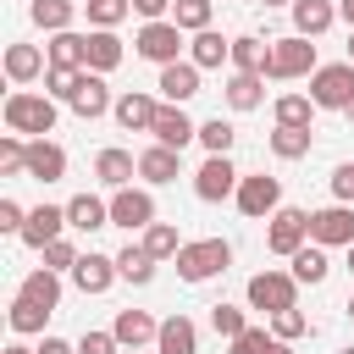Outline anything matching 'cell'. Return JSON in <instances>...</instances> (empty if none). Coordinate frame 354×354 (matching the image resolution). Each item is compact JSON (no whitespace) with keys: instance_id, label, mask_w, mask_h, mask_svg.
I'll use <instances>...</instances> for the list:
<instances>
[{"instance_id":"cell-48","label":"cell","mask_w":354,"mask_h":354,"mask_svg":"<svg viewBox=\"0 0 354 354\" xmlns=\"http://www.w3.org/2000/svg\"><path fill=\"white\" fill-rule=\"evenodd\" d=\"M77 354H122V343H116V332H83Z\"/></svg>"},{"instance_id":"cell-25","label":"cell","mask_w":354,"mask_h":354,"mask_svg":"<svg viewBox=\"0 0 354 354\" xmlns=\"http://www.w3.org/2000/svg\"><path fill=\"white\" fill-rule=\"evenodd\" d=\"M66 221H72L77 232H100V227H111V199L77 194V199H66Z\"/></svg>"},{"instance_id":"cell-17","label":"cell","mask_w":354,"mask_h":354,"mask_svg":"<svg viewBox=\"0 0 354 354\" xmlns=\"http://www.w3.org/2000/svg\"><path fill=\"white\" fill-rule=\"evenodd\" d=\"M72 111H77L83 122H94V116L116 111V100H111V88H105V77H100V72H83V83H77V94H72Z\"/></svg>"},{"instance_id":"cell-62","label":"cell","mask_w":354,"mask_h":354,"mask_svg":"<svg viewBox=\"0 0 354 354\" xmlns=\"http://www.w3.org/2000/svg\"><path fill=\"white\" fill-rule=\"evenodd\" d=\"M122 354H138V348H122Z\"/></svg>"},{"instance_id":"cell-31","label":"cell","mask_w":354,"mask_h":354,"mask_svg":"<svg viewBox=\"0 0 354 354\" xmlns=\"http://www.w3.org/2000/svg\"><path fill=\"white\" fill-rule=\"evenodd\" d=\"M326 271H332V260H326V249H321V243H304V249L293 254V282L315 288V282H326Z\"/></svg>"},{"instance_id":"cell-27","label":"cell","mask_w":354,"mask_h":354,"mask_svg":"<svg viewBox=\"0 0 354 354\" xmlns=\"http://www.w3.org/2000/svg\"><path fill=\"white\" fill-rule=\"evenodd\" d=\"M122 55H127V50H122V39H116L111 28H94V33H88V72L105 77V72L122 66Z\"/></svg>"},{"instance_id":"cell-21","label":"cell","mask_w":354,"mask_h":354,"mask_svg":"<svg viewBox=\"0 0 354 354\" xmlns=\"http://www.w3.org/2000/svg\"><path fill=\"white\" fill-rule=\"evenodd\" d=\"M155 354H199V326L188 315H166L160 337H155Z\"/></svg>"},{"instance_id":"cell-15","label":"cell","mask_w":354,"mask_h":354,"mask_svg":"<svg viewBox=\"0 0 354 354\" xmlns=\"http://www.w3.org/2000/svg\"><path fill=\"white\" fill-rule=\"evenodd\" d=\"M160 100L166 105H183V100H194L199 94V66L194 61H171V66H160Z\"/></svg>"},{"instance_id":"cell-44","label":"cell","mask_w":354,"mask_h":354,"mask_svg":"<svg viewBox=\"0 0 354 354\" xmlns=\"http://www.w3.org/2000/svg\"><path fill=\"white\" fill-rule=\"evenodd\" d=\"M0 171H6V177H28V144H22L17 133L0 138Z\"/></svg>"},{"instance_id":"cell-41","label":"cell","mask_w":354,"mask_h":354,"mask_svg":"<svg viewBox=\"0 0 354 354\" xmlns=\"http://www.w3.org/2000/svg\"><path fill=\"white\" fill-rule=\"evenodd\" d=\"M232 138H238V127H232V122H221V116L199 122V144H205L210 155H227V149H232Z\"/></svg>"},{"instance_id":"cell-36","label":"cell","mask_w":354,"mask_h":354,"mask_svg":"<svg viewBox=\"0 0 354 354\" xmlns=\"http://www.w3.org/2000/svg\"><path fill=\"white\" fill-rule=\"evenodd\" d=\"M6 321H11V332H17V337H33V332H44L50 310H39V304H28V299L17 293V299H11V310H6Z\"/></svg>"},{"instance_id":"cell-47","label":"cell","mask_w":354,"mask_h":354,"mask_svg":"<svg viewBox=\"0 0 354 354\" xmlns=\"http://www.w3.org/2000/svg\"><path fill=\"white\" fill-rule=\"evenodd\" d=\"M77 260H83V254H77V249H72V243H66V238H55V243H50V249H44V266H50V271H72V266H77Z\"/></svg>"},{"instance_id":"cell-59","label":"cell","mask_w":354,"mask_h":354,"mask_svg":"<svg viewBox=\"0 0 354 354\" xmlns=\"http://www.w3.org/2000/svg\"><path fill=\"white\" fill-rule=\"evenodd\" d=\"M348 61H354V33H348Z\"/></svg>"},{"instance_id":"cell-20","label":"cell","mask_w":354,"mask_h":354,"mask_svg":"<svg viewBox=\"0 0 354 354\" xmlns=\"http://www.w3.org/2000/svg\"><path fill=\"white\" fill-rule=\"evenodd\" d=\"M332 22H337V6L332 0H293V33L299 39H321Z\"/></svg>"},{"instance_id":"cell-26","label":"cell","mask_w":354,"mask_h":354,"mask_svg":"<svg viewBox=\"0 0 354 354\" xmlns=\"http://www.w3.org/2000/svg\"><path fill=\"white\" fill-rule=\"evenodd\" d=\"M28 304H39V310H55L61 304V271H50V266H39V271H28L22 277V288H17Z\"/></svg>"},{"instance_id":"cell-42","label":"cell","mask_w":354,"mask_h":354,"mask_svg":"<svg viewBox=\"0 0 354 354\" xmlns=\"http://www.w3.org/2000/svg\"><path fill=\"white\" fill-rule=\"evenodd\" d=\"M83 11H88L94 28H111V33H116V22L133 11V0H83Z\"/></svg>"},{"instance_id":"cell-18","label":"cell","mask_w":354,"mask_h":354,"mask_svg":"<svg viewBox=\"0 0 354 354\" xmlns=\"http://www.w3.org/2000/svg\"><path fill=\"white\" fill-rule=\"evenodd\" d=\"M111 116H116L127 133H149V127H155V116H160V100H149V94H133V88H127V94L116 100V111H111Z\"/></svg>"},{"instance_id":"cell-4","label":"cell","mask_w":354,"mask_h":354,"mask_svg":"<svg viewBox=\"0 0 354 354\" xmlns=\"http://www.w3.org/2000/svg\"><path fill=\"white\" fill-rule=\"evenodd\" d=\"M249 310H266V315L299 310V282H293V271H260V277H249Z\"/></svg>"},{"instance_id":"cell-51","label":"cell","mask_w":354,"mask_h":354,"mask_svg":"<svg viewBox=\"0 0 354 354\" xmlns=\"http://www.w3.org/2000/svg\"><path fill=\"white\" fill-rule=\"evenodd\" d=\"M166 6H177V0H133V11L144 22H166Z\"/></svg>"},{"instance_id":"cell-40","label":"cell","mask_w":354,"mask_h":354,"mask_svg":"<svg viewBox=\"0 0 354 354\" xmlns=\"http://www.w3.org/2000/svg\"><path fill=\"white\" fill-rule=\"evenodd\" d=\"M77 83H83V72H77V66H50V72H44V94H50V100H66V105H72Z\"/></svg>"},{"instance_id":"cell-19","label":"cell","mask_w":354,"mask_h":354,"mask_svg":"<svg viewBox=\"0 0 354 354\" xmlns=\"http://www.w3.org/2000/svg\"><path fill=\"white\" fill-rule=\"evenodd\" d=\"M111 332H116V343H122V348H144V343H155V337H160V321H149L144 310H116Z\"/></svg>"},{"instance_id":"cell-10","label":"cell","mask_w":354,"mask_h":354,"mask_svg":"<svg viewBox=\"0 0 354 354\" xmlns=\"http://www.w3.org/2000/svg\"><path fill=\"white\" fill-rule=\"evenodd\" d=\"M111 227H127V232L155 227V199H149V188H116V194H111Z\"/></svg>"},{"instance_id":"cell-61","label":"cell","mask_w":354,"mask_h":354,"mask_svg":"<svg viewBox=\"0 0 354 354\" xmlns=\"http://www.w3.org/2000/svg\"><path fill=\"white\" fill-rule=\"evenodd\" d=\"M343 354H354V343H348V348H343Z\"/></svg>"},{"instance_id":"cell-46","label":"cell","mask_w":354,"mask_h":354,"mask_svg":"<svg viewBox=\"0 0 354 354\" xmlns=\"http://www.w3.org/2000/svg\"><path fill=\"white\" fill-rule=\"evenodd\" d=\"M304 332H310L304 310H282V315H271V337H277V343H293V337H304Z\"/></svg>"},{"instance_id":"cell-52","label":"cell","mask_w":354,"mask_h":354,"mask_svg":"<svg viewBox=\"0 0 354 354\" xmlns=\"http://www.w3.org/2000/svg\"><path fill=\"white\" fill-rule=\"evenodd\" d=\"M39 354H77V348H72L66 337H44V343H39Z\"/></svg>"},{"instance_id":"cell-30","label":"cell","mask_w":354,"mask_h":354,"mask_svg":"<svg viewBox=\"0 0 354 354\" xmlns=\"http://www.w3.org/2000/svg\"><path fill=\"white\" fill-rule=\"evenodd\" d=\"M188 61L205 72V66H221V61H232V39H221L216 28H205V33H194V50H188Z\"/></svg>"},{"instance_id":"cell-11","label":"cell","mask_w":354,"mask_h":354,"mask_svg":"<svg viewBox=\"0 0 354 354\" xmlns=\"http://www.w3.org/2000/svg\"><path fill=\"white\" fill-rule=\"evenodd\" d=\"M238 183H243V177L232 171V160H227V155H210V160L194 171V194H199L205 205H216V199H232V194H238Z\"/></svg>"},{"instance_id":"cell-34","label":"cell","mask_w":354,"mask_h":354,"mask_svg":"<svg viewBox=\"0 0 354 354\" xmlns=\"http://www.w3.org/2000/svg\"><path fill=\"white\" fill-rule=\"evenodd\" d=\"M310 122H315L310 94H277V127H310Z\"/></svg>"},{"instance_id":"cell-53","label":"cell","mask_w":354,"mask_h":354,"mask_svg":"<svg viewBox=\"0 0 354 354\" xmlns=\"http://www.w3.org/2000/svg\"><path fill=\"white\" fill-rule=\"evenodd\" d=\"M337 17H343V22L354 28V0H337Z\"/></svg>"},{"instance_id":"cell-35","label":"cell","mask_w":354,"mask_h":354,"mask_svg":"<svg viewBox=\"0 0 354 354\" xmlns=\"http://www.w3.org/2000/svg\"><path fill=\"white\" fill-rule=\"evenodd\" d=\"M116 271H122L127 282H138V288H144V282L155 277V254H149L144 243H127V249L116 254Z\"/></svg>"},{"instance_id":"cell-22","label":"cell","mask_w":354,"mask_h":354,"mask_svg":"<svg viewBox=\"0 0 354 354\" xmlns=\"http://www.w3.org/2000/svg\"><path fill=\"white\" fill-rule=\"evenodd\" d=\"M44 55H50V66H77V72H88V33H50V44H44Z\"/></svg>"},{"instance_id":"cell-57","label":"cell","mask_w":354,"mask_h":354,"mask_svg":"<svg viewBox=\"0 0 354 354\" xmlns=\"http://www.w3.org/2000/svg\"><path fill=\"white\" fill-rule=\"evenodd\" d=\"M343 116H348V122H354V100H348V111H343Z\"/></svg>"},{"instance_id":"cell-5","label":"cell","mask_w":354,"mask_h":354,"mask_svg":"<svg viewBox=\"0 0 354 354\" xmlns=\"http://www.w3.org/2000/svg\"><path fill=\"white\" fill-rule=\"evenodd\" d=\"M310 100H315V111H348V100H354V61L315 66V77H310Z\"/></svg>"},{"instance_id":"cell-58","label":"cell","mask_w":354,"mask_h":354,"mask_svg":"<svg viewBox=\"0 0 354 354\" xmlns=\"http://www.w3.org/2000/svg\"><path fill=\"white\" fill-rule=\"evenodd\" d=\"M348 271H354V243H348Z\"/></svg>"},{"instance_id":"cell-60","label":"cell","mask_w":354,"mask_h":354,"mask_svg":"<svg viewBox=\"0 0 354 354\" xmlns=\"http://www.w3.org/2000/svg\"><path fill=\"white\" fill-rule=\"evenodd\" d=\"M277 354H293V348H288V343H282V348H277Z\"/></svg>"},{"instance_id":"cell-7","label":"cell","mask_w":354,"mask_h":354,"mask_svg":"<svg viewBox=\"0 0 354 354\" xmlns=\"http://www.w3.org/2000/svg\"><path fill=\"white\" fill-rule=\"evenodd\" d=\"M232 199H238V210H243V216H249V221H271V216H277V210H282V183H277V177H266V171H260V177H243V183H238V194H232Z\"/></svg>"},{"instance_id":"cell-50","label":"cell","mask_w":354,"mask_h":354,"mask_svg":"<svg viewBox=\"0 0 354 354\" xmlns=\"http://www.w3.org/2000/svg\"><path fill=\"white\" fill-rule=\"evenodd\" d=\"M22 221H28V210L17 199H0V232H22Z\"/></svg>"},{"instance_id":"cell-23","label":"cell","mask_w":354,"mask_h":354,"mask_svg":"<svg viewBox=\"0 0 354 354\" xmlns=\"http://www.w3.org/2000/svg\"><path fill=\"white\" fill-rule=\"evenodd\" d=\"M94 177H100L105 188H133L138 160H133L127 149H100V155H94Z\"/></svg>"},{"instance_id":"cell-2","label":"cell","mask_w":354,"mask_h":354,"mask_svg":"<svg viewBox=\"0 0 354 354\" xmlns=\"http://www.w3.org/2000/svg\"><path fill=\"white\" fill-rule=\"evenodd\" d=\"M6 127L11 133H28V138H44L55 127V100L50 94H28V88L6 94Z\"/></svg>"},{"instance_id":"cell-12","label":"cell","mask_w":354,"mask_h":354,"mask_svg":"<svg viewBox=\"0 0 354 354\" xmlns=\"http://www.w3.org/2000/svg\"><path fill=\"white\" fill-rule=\"evenodd\" d=\"M66 227H72V221H66V205H39V210H28V221H22V232H17V238H22L28 249H39V254H44Z\"/></svg>"},{"instance_id":"cell-56","label":"cell","mask_w":354,"mask_h":354,"mask_svg":"<svg viewBox=\"0 0 354 354\" xmlns=\"http://www.w3.org/2000/svg\"><path fill=\"white\" fill-rule=\"evenodd\" d=\"M343 310H348V321H354V293H348V304H343Z\"/></svg>"},{"instance_id":"cell-39","label":"cell","mask_w":354,"mask_h":354,"mask_svg":"<svg viewBox=\"0 0 354 354\" xmlns=\"http://www.w3.org/2000/svg\"><path fill=\"white\" fill-rule=\"evenodd\" d=\"M171 22H177L183 33H205V28H210V0H177V6H171Z\"/></svg>"},{"instance_id":"cell-55","label":"cell","mask_w":354,"mask_h":354,"mask_svg":"<svg viewBox=\"0 0 354 354\" xmlns=\"http://www.w3.org/2000/svg\"><path fill=\"white\" fill-rule=\"evenodd\" d=\"M260 6H288V11H293V0H260Z\"/></svg>"},{"instance_id":"cell-9","label":"cell","mask_w":354,"mask_h":354,"mask_svg":"<svg viewBox=\"0 0 354 354\" xmlns=\"http://www.w3.org/2000/svg\"><path fill=\"white\" fill-rule=\"evenodd\" d=\"M133 50H138L144 61H155V66H171L177 50H183V28H177V22H144L138 39H133Z\"/></svg>"},{"instance_id":"cell-43","label":"cell","mask_w":354,"mask_h":354,"mask_svg":"<svg viewBox=\"0 0 354 354\" xmlns=\"http://www.w3.org/2000/svg\"><path fill=\"white\" fill-rule=\"evenodd\" d=\"M282 343L266 332V326H249V332H238L232 343H227V354H277Z\"/></svg>"},{"instance_id":"cell-38","label":"cell","mask_w":354,"mask_h":354,"mask_svg":"<svg viewBox=\"0 0 354 354\" xmlns=\"http://www.w3.org/2000/svg\"><path fill=\"white\" fill-rule=\"evenodd\" d=\"M144 249H149L155 260H177L183 238H177V227H171V221H155V227H144Z\"/></svg>"},{"instance_id":"cell-54","label":"cell","mask_w":354,"mask_h":354,"mask_svg":"<svg viewBox=\"0 0 354 354\" xmlns=\"http://www.w3.org/2000/svg\"><path fill=\"white\" fill-rule=\"evenodd\" d=\"M6 354H39V348H28V343H11V348H6Z\"/></svg>"},{"instance_id":"cell-3","label":"cell","mask_w":354,"mask_h":354,"mask_svg":"<svg viewBox=\"0 0 354 354\" xmlns=\"http://www.w3.org/2000/svg\"><path fill=\"white\" fill-rule=\"evenodd\" d=\"M315 44L310 39H299V33H288V39H277L271 44V61H266V77H277V83H293V77H315Z\"/></svg>"},{"instance_id":"cell-6","label":"cell","mask_w":354,"mask_h":354,"mask_svg":"<svg viewBox=\"0 0 354 354\" xmlns=\"http://www.w3.org/2000/svg\"><path fill=\"white\" fill-rule=\"evenodd\" d=\"M304 243H310V210H293V205H282V210L271 216V227H266V249L293 260Z\"/></svg>"},{"instance_id":"cell-24","label":"cell","mask_w":354,"mask_h":354,"mask_svg":"<svg viewBox=\"0 0 354 354\" xmlns=\"http://www.w3.org/2000/svg\"><path fill=\"white\" fill-rule=\"evenodd\" d=\"M177 171H183V155L166 149V144H149V149L138 155V177L155 183V188H160V183H177Z\"/></svg>"},{"instance_id":"cell-28","label":"cell","mask_w":354,"mask_h":354,"mask_svg":"<svg viewBox=\"0 0 354 354\" xmlns=\"http://www.w3.org/2000/svg\"><path fill=\"white\" fill-rule=\"evenodd\" d=\"M39 72H50L39 44H11V50H6V77H11V83H33Z\"/></svg>"},{"instance_id":"cell-29","label":"cell","mask_w":354,"mask_h":354,"mask_svg":"<svg viewBox=\"0 0 354 354\" xmlns=\"http://www.w3.org/2000/svg\"><path fill=\"white\" fill-rule=\"evenodd\" d=\"M260 100H266V77L260 72H232L227 77V105L232 111H260Z\"/></svg>"},{"instance_id":"cell-14","label":"cell","mask_w":354,"mask_h":354,"mask_svg":"<svg viewBox=\"0 0 354 354\" xmlns=\"http://www.w3.org/2000/svg\"><path fill=\"white\" fill-rule=\"evenodd\" d=\"M28 177L33 183H61L66 177V149L50 138H28Z\"/></svg>"},{"instance_id":"cell-8","label":"cell","mask_w":354,"mask_h":354,"mask_svg":"<svg viewBox=\"0 0 354 354\" xmlns=\"http://www.w3.org/2000/svg\"><path fill=\"white\" fill-rule=\"evenodd\" d=\"M310 243H321V249H348V243H354V210H348V205L310 210Z\"/></svg>"},{"instance_id":"cell-1","label":"cell","mask_w":354,"mask_h":354,"mask_svg":"<svg viewBox=\"0 0 354 354\" xmlns=\"http://www.w3.org/2000/svg\"><path fill=\"white\" fill-rule=\"evenodd\" d=\"M232 266V243L227 238H199V243H183L177 249V277L183 282H210Z\"/></svg>"},{"instance_id":"cell-16","label":"cell","mask_w":354,"mask_h":354,"mask_svg":"<svg viewBox=\"0 0 354 354\" xmlns=\"http://www.w3.org/2000/svg\"><path fill=\"white\" fill-rule=\"evenodd\" d=\"M116 277H122V271H116V254H94V249H88V254L72 266V282H77L83 293H105Z\"/></svg>"},{"instance_id":"cell-37","label":"cell","mask_w":354,"mask_h":354,"mask_svg":"<svg viewBox=\"0 0 354 354\" xmlns=\"http://www.w3.org/2000/svg\"><path fill=\"white\" fill-rule=\"evenodd\" d=\"M271 155L277 160H304L310 155V127H277L271 133Z\"/></svg>"},{"instance_id":"cell-33","label":"cell","mask_w":354,"mask_h":354,"mask_svg":"<svg viewBox=\"0 0 354 354\" xmlns=\"http://www.w3.org/2000/svg\"><path fill=\"white\" fill-rule=\"evenodd\" d=\"M266 61H271V44H260L254 33L232 39V66H238V72H260V77H266Z\"/></svg>"},{"instance_id":"cell-45","label":"cell","mask_w":354,"mask_h":354,"mask_svg":"<svg viewBox=\"0 0 354 354\" xmlns=\"http://www.w3.org/2000/svg\"><path fill=\"white\" fill-rule=\"evenodd\" d=\"M210 326H216V337H238V332H249V321H243V310L238 304H210Z\"/></svg>"},{"instance_id":"cell-32","label":"cell","mask_w":354,"mask_h":354,"mask_svg":"<svg viewBox=\"0 0 354 354\" xmlns=\"http://www.w3.org/2000/svg\"><path fill=\"white\" fill-rule=\"evenodd\" d=\"M28 17H33L44 33H66V28H72V17H77V6H72V0H33V6H28Z\"/></svg>"},{"instance_id":"cell-49","label":"cell","mask_w":354,"mask_h":354,"mask_svg":"<svg viewBox=\"0 0 354 354\" xmlns=\"http://www.w3.org/2000/svg\"><path fill=\"white\" fill-rule=\"evenodd\" d=\"M332 199H337V205H354V160L332 171Z\"/></svg>"},{"instance_id":"cell-13","label":"cell","mask_w":354,"mask_h":354,"mask_svg":"<svg viewBox=\"0 0 354 354\" xmlns=\"http://www.w3.org/2000/svg\"><path fill=\"white\" fill-rule=\"evenodd\" d=\"M149 133H155V144H166V149H177V155H183V149L199 138V122H188V111H183V105H160V116H155V127H149Z\"/></svg>"}]
</instances>
